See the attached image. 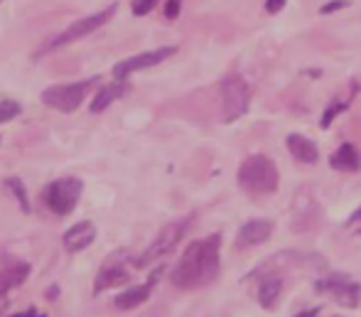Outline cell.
<instances>
[{"instance_id":"d4e9b609","label":"cell","mask_w":361,"mask_h":317,"mask_svg":"<svg viewBox=\"0 0 361 317\" xmlns=\"http://www.w3.org/2000/svg\"><path fill=\"white\" fill-rule=\"evenodd\" d=\"M286 3H288V0H266V10L271 15H276V13H281V10L286 8Z\"/></svg>"},{"instance_id":"83f0119b","label":"cell","mask_w":361,"mask_h":317,"mask_svg":"<svg viewBox=\"0 0 361 317\" xmlns=\"http://www.w3.org/2000/svg\"><path fill=\"white\" fill-rule=\"evenodd\" d=\"M357 219H361V209H357V212L352 214V219H349V224H352V222H357Z\"/></svg>"},{"instance_id":"52a82bcc","label":"cell","mask_w":361,"mask_h":317,"mask_svg":"<svg viewBox=\"0 0 361 317\" xmlns=\"http://www.w3.org/2000/svg\"><path fill=\"white\" fill-rule=\"evenodd\" d=\"M114 13H116V5H111V8L101 10V13L86 15V18L76 20V23L69 25L67 30H62V32H59L57 37L49 40V42L42 47V52H39V54H44V52H54V49L64 47V44H72V42H76V40H81V37H86V35L96 32V30L104 28V25L109 23L111 18H114Z\"/></svg>"},{"instance_id":"5bb4252c","label":"cell","mask_w":361,"mask_h":317,"mask_svg":"<svg viewBox=\"0 0 361 317\" xmlns=\"http://www.w3.org/2000/svg\"><path fill=\"white\" fill-rule=\"evenodd\" d=\"M288 150L293 152L295 160L305 162V165H314L319 160V150L310 138L300 136V133H290L288 136Z\"/></svg>"},{"instance_id":"7c38bea8","label":"cell","mask_w":361,"mask_h":317,"mask_svg":"<svg viewBox=\"0 0 361 317\" xmlns=\"http://www.w3.org/2000/svg\"><path fill=\"white\" fill-rule=\"evenodd\" d=\"M94 239H96V227L91 222H79V224H74L72 229H69L67 234L62 237V244H64V249L67 251H84L86 246H91L94 244Z\"/></svg>"},{"instance_id":"484cf974","label":"cell","mask_w":361,"mask_h":317,"mask_svg":"<svg viewBox=\"0 0 361 317\" xmlns=\"http://www.w3.org/2000/svg\"><path fill=\"white\" fill-rule=\"evenodd\" d=\"M317 315H319V310L312 308V310H305V313H298V315H293V317H317Z\"/></svg>"},{"instance_id":"3957f363","label":"cell","mask_w":361,"mask_h":317,"mask_svg":"<svg viewBox=\"0 0 361 317\" xmlns=\"http://www.w3.org/2000/svg\"><path fill=\"white\" fill-rule=\"evenodd\" d=\"M96 81H99V76H91V79H84V81H74V84L49 86V89L42 91V104L54 111H62V114H72V111H76L81 104H84V99L89 96L91 86H94Z\"/></svg>"},{"instance_id":"7a4b0ae2","label":"cell","mask_w":361,"mask_h":317,"mask_svg":"<svg viewBox=\"0 0 361 317\" xmlns=\"http://www.w3.org/2000/svg\"><path fill=\"white\" fill-rule=\"evenodd\" d=\"M278 167L271 157L251 155L238 167V185L251 194H271L278 190Z\"/></svg>"},{"instance_id":"603a6c76","label":"cell","mask_w":361,"mask_h":317,"mask_svg":"<svg viewBox=\"0 0 361 317\" xmlns=\"http://www.w3.org/2000/svg\"><path fill=\"white\" fill-rule=\"evenodd\" d=\"M344 8H349V0H329L327 5H322V8H319V13L329 15V13H337V10H344Z\"/></svg>"},{"instance_id":"ac0fdd59","label":"cell","mask_w":361,"mask_h":317,"mask_svg":"<svg viewBox=\"0 0 361 317\" xmlns=\"http://www.w3.org/2000/svg\"><path fill=\"white\" fill-rule=\"evenodd\" d=\"M281 290H283V280L276 278V275L261 280V285H258V303H261L266 310H273V305H276Z\"/></svg>"},{"instance_id":"9c48e42d","label":"cell","mask_w":361,"mask_h":317,"mask_svg":"<svg viewBox=\"0 0 361 317\" xmlns=\"http://www.w3.org/2000/svg\"><path fill=\"white\" fill-rule=\"evenodd\" d=\"M175 52H177V47L170 44V47H160V49H150V52H143V54H135V57H128V59H123V62L116 64L114 76L118 81H126L130 74H135V71H143V69H150V66L162 64Z\"/></svg>"},{"instance_id":"44dd1931","label":"cell","mask_w":361,"mask_h":317,"mask_svg":"<svg viewBox=\"0 0 361 317\" xmlns=\"http://www.w3.org/2000/svg\"><path fill=\"white\" fill-rule=\"evenodd\" d=\"M344 109H347V104H342V101H334V104H329V109L324 111V116H322V121H319V126L329 128V126H332V121L337 119V116L342 114Z\"/></svg>"},{"instance_id":"7402d4cb","label":"cell","mask_w":361,"mask_h":317,"mask_svg":"<svg viewBox=\"0 0 361 317\" xmlns=\"http://www.w3.org/2000/svg\"><path fill=\"white\" fill-rule=\"evenodd\" d=\"M157 5V0H133V15H147Z\"/></svg>"},{"instance_id":"30bf717a","label":"cell","mask_w":361,"mask_h":317,"mask_svg":"<svg viewBox=\"0 0 361 317\" xmlns=\"http://www.w3.org/2000/svg\"><path fill=\"white\" fill-rule=\"evenodd\" d=\"M128 263V251H116L114 256H109V261L104 263V268L99 270L94 283V293H101L106 288H114V285H123L128 283L130 273L126 268Z\"/></svg>"},{"instance_id":"8fae6325","label":"cell","mask_w":361,"mask_h":317,"mask_svg":"<svg viewBox=\"0 0 361 317\" xmlns=\"http://www.w3.org/2000/svg\"><path fill=\"white\" fill-rule=\"evenodd\" d=\"M271 234H273V222H268V219H251V222H246L238 229L236 244L238 249H251L256 244L268 241Z\"/></svg>"},{"instance_id":"8992f818","label":"cell","mask_w":361,"mask_h":317,"mask_svg":"<svg viewBox=\"0 0 361 317\" xmlns=\"http://www.w3.org/2000/svg\"><path fill=\"white\" fill-rule=\"evenodd\" d=\"M84 192V182L79 177H62V180H54L47 185V190L42 192L44 204L52 209L57 217H67L76 209L79 197Z\"/></svg>"},{"instance_id":"4316f807","label":"cell","mask_w":361,"mask_h":317,"mask_svg":"<svg viewBox=\"0 0 361 317\" xmlns=\"http://www.w3.org/2000/svg\"><path fill=\"white\" fill-rule=\"evenodd\" d=\"M13 317H37V313H35V310L30 308L27 313H18V315H13Z\"/></svg>"},{"instance_id":"9a60e30c","label":"cell","mask_w":361,"mask_h":317,"mask_svg":"<svg viewBox=\"0 0 361 317\" xmlns=\"http://www.w3.org/2000/svg\"><path fill=\"white\" fill-rule=\"evenodd\" d=\"M329 165H332L334 170H342V172H357L361 167V152L352 145V143H342L339 150H334L332 157H329Z\"/></svg>"},{"instance_id":"ba28073f","label":"cell","mask_w":361,"mask_h":317,"mask_svg":"<svg viewBox=\"0 0 361 317\" xmlns=\"http://www.w3.org/2000/svg\"><path fill=\"white\" fill-rule=\"evenodd\" d=\"M314 290L324 295H332L339 305L344 308H359L361 300V283H357L354 278H349L347 273H332L327 278L317 280Z\"/></svg>"},{"instance_id":"4fadbf2b","label":"cell","mask_w":361,"mask_h":317,"mask_svg":"<svg viewBox=\"0 0 361 317\" xmlns=\"http://www.w3.org/2000/svg\"><path fill=\"white\" fill-rule=\"evenodd\" d=\"M157 275H160V270H155V273H152V278L147 280L145 285H133V288L123 290V293L116 298V308H118V310H133V308H138V305H143L145 300L150 298L152 285H155Z\"/></svg>"},{"instance_id":"277c9868","label":"cell","mask_w":361,"mask_h":317,"mask_svg":"<svg viewBox=\"0 0 361 317\" xmlns=\"http://www.w3.org/2000/svg\"><path fill=\"white\" fill-rule=\"evenodd\" d=\"M192 219H195V214H190V217H185V219H175V222L165 224V227H162V232L155 237V241H152L150 246H147V251L140 256V258H135L133 263L138 265V268H145L147 263L165 258V256L170 253V251H175V246L182 241V237H185V234L190 232Z\"/></svg>"},{"instance_id":"2e32d148","label":"cell","mask_w":361,"mask_h":317,"mask_svg":"<svg viewBox=\"0 0 361 317\" xmlns=\"http://www.w3.org/2000/svg\"><path fill=\"white\" fill-rule=\"evenodd\" d=\"M30 275L27 263H15L10 268L0 270V298H8L10 290H15L18 285H23Z\"/></svg>"},{"instance_id":"d6986e66","label":"cell","mask_w":361,"mask_h":317,"mask_svg":"<svg viewBox=\"0 0 361 317\" xmlns=\"http://www.w3.org/2000/svg\"><path fill=\"white\" fill-rule=\"evenodd\" d=\"M5 187L18 197L20 209H23V212H30V199H27V192H25L23 182H20L18 177H8V180H5Z\"/></svg>"},{"instance_id":"ffe728a7","label":"cell","mask_w":361,"mask_h":317,"mask_svg":"<svg viewBox=\"0 0 361 317\" xmlns=\"http://www.w3.org/2000/svg\"><path fill=\"white\" fill-rule=\"evenodd\" d=\"M20 104L18 101H0V124H8V121L18 119L20 116Z\"/></svg>"},{"instance_id":"f1b7e54d","label":"cell","mask_w":361,"mask_h":317,"mask_svg":"<svg viewBox=\"0 0 361 317\" xmlns=\"http://www.w3.org/2000/svg\"><path fill=\"white\" fill-rule=\"evenodd\" d=\"M0 3H3V0H0Z\"/></svg>"},{"instance_id":"cb8c5ba5","label":"cell","mask_w":361,"mask_h":317,"mask_svg":"<svg viewBox=\"0 0 361 317\" xmlns=\"http://www.w3.org/2000/svg\"><path fill=\"white\" fill-rule=\"evenodd\" d=\"M182 10V0H167L165 3V18L167 20H175Z\"/></svg>"},{"instance_id":"e0dca14e","label":"cell","mask_w":361,"mask_h":317,"mask_svg":"<svg viewBox=\"0 0 361 317\" xmlns=\"http://www.w3.org/2000/svg\"><path fill=\"white\" fill-rule=\"evenodd\" d=\"M123 94H128V84H126V81H116V84L101 86V91L96 94V99L91 101V111H94V114H101V111H106L116 99H121Z\"/></svg>"},{"instance_id":"6da1fadb","label":"cell","mask_w":361,"mask_h":317,"mask_svg":"<svg viewBox=\"0 0 361 317\" xmlns=\"http://www.w3.org/2000/svg\"><path fill=\"white\" fill-rule=\"evenodd\" d=\"M219 249H221V237H216V234L200 239V241H192L182 253V261L172 270L175 288L195 290L212 283L219 275V265H221Z\"/></svg>"},{"instance_id":"5b68a950","label":"cell","mask_w":361,"mask_h":317,"mask_svg":"<svg viewBox=\"0 0 361 317\" xmlns=\"http://www.w3.org/2000/svg\"><path fill=\"white\" fill-rule=\"evenodd\" d=\"M221 96H224V106H221L224 124H233V121H238L248 111V104H251V89H248L243 76H238V74L224 76Z\"/></svg>"}]
</instances>
